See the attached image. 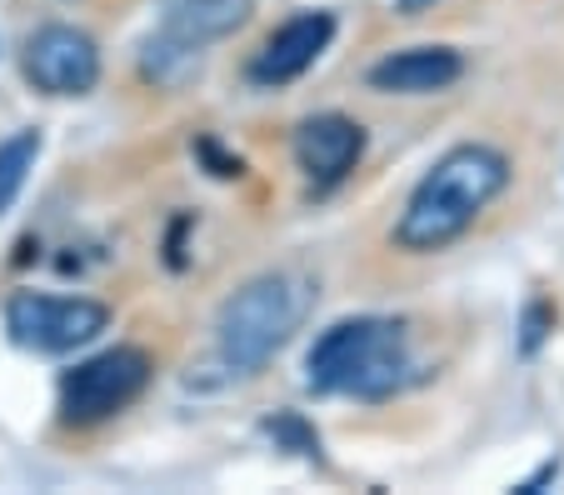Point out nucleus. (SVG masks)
<instances>
[{
  "mask_svg": "<svg viewBox=\"0 0 564 495\" xmlns=\"http://www.w3.org/2000/svg\"><path fill=\"white\" fill-rule=\"evenodd\" d=\"M505 185H510V155L505 151H495L485 140L449 146L410 191L405 211L394 220V246L415 250V256L455 246Z\"/></svg>",
  "mask_w": 564,
  "mask_h": 495,
  "instance_id": "f257e3e1",
  "label": "nucleus"
},
{
  "mask_svg": "<svg viewBox=\"0 0 564 495\" xmlns=\"http://www.w3.org/2000/svg\"><path fill=\"white\" fill-rule=\"evenodd\" d=\"M415 380L410 335L390 315H350L319 331L305 356V386L319 396L390 400Z\"/></svg>",
  "mask_w": 564,
  "mask_h": 495,
  "instance_id": "f03ea898",
  "label": "nucleus"
},
{
  "mask_svg": "<svg viewBox=\"0 0 564 495\" xmlns=\"http://www.w3.org/2000/svg\"><path fill=\"white\" fill-rule=\"evenodd\" d=\"M310 311H315V280H305L300 270H265L246 280L215 315L220 361L240 376H256L295 341Z\"/></svg>",
  "mask_w": 564,
  "mask_h": 495,
  "instance_id": "7ed1b4c3",
  "label": "nucleus"
},
{
  "mask_svg": "<svg viewBox=\"0 0 564 495\" xmlns=\"http://www.w3.org/2000/svg\"><path fill=\"white\" fill-rule=\"evenodd\" d=\"M150 376H155V361L140 345H110V351L75 361L61 376V420L65 426H100L126 406H135Z\"/></svg>",
  "mask_w": 564,
  "mask_h": 495,
  "instance_id": "20e7f679",
  "label": "nucleus"
},
{
  "mask_svg": "<svg viewBox=\"0 0 564 495\" xmlns=\"http://www.w3.org/2000/svg\"><path fill=\"white\" fill-rule=\"evenodd\" d=\"M110 325V311L90 295H41V291H15L6 301V331L15 345L41 351V356H65L90 345Z\"/></svg>",
  "mask_w": 564,
  "mask_h": 495,
  "instance_id": "39448f33",
  "label": "nucleus"
},
{
  "mask_svg": "<svg viewBox=\"0 0 564 495\" xmlns=\"http://www.w3.org/2000/svg\"><path fill=\"white\" fill-rule=\"evenodd\" d=\"M21 71L41 96H55V100L90 96V90L100 86V45H96V35L80 31V25L51 21L25 35Z\"/></svg>",
  "mask_w": 564,
  "mask_h": 495,
  "instance_id": "423d86ee",
  "label": "nucleus"
},
{
  "mask_svg": "<svg viewBox=\"0 0 564 495\" xmlns=\"http://www.w3.org/2000/svg\"><path fill=\"white\" fill-rule=\"evenodd\" d=\"M335 31H340V21H335L330 11H300V15H290V21L275 25V31L265 35V45L250 55V65H246L250 86L280 90V86H290V80H300L310 65H315L319 55L335 45Z\"/></svg>",
  "mask_w": 564,
  "mask_h": 495,
  "instance_id": "0eeeda50",
  "label": "nucleus"
},
{
  "mask_svg": "<svg viewBox=\"0 0 564 495\" xmlns=\"http://www.w3.org/2000/svg\"><path fill=\"white\" fill-rule=\"evenodd\" d=\"M365 155V126L340 110H319V116L295 126V165L315 191H335Z\"/></svg>",
  "mask_w": 564,
  "mask_h": 495,
  "instance_id": "6e6552de",
  "label": "nucleus"
},
{
  "mask_svg": "<svg viewBox=\"0 0 564 495\" xmlns=\"http://www.w3.org/2000/svg\"><path fill=\"white\" fill-rule=\"evenodd\" d=\"M465 76V55L455 45H405L370 65V90L384 96H435Z\"/></svg>",
  "mask_w": 564,
  "mask_h": 495,
  "instance_id": "1a4fd4ad",
  "label": "nucleus"
},
{
  "mask_svg": "<svg viewBox=\"0 0 564 495\" xmlns=\"http://www.w3.org/2000/svg\"><path fill=\"white\" fill-rule=\"evenodd\" d=\"M256 15V0H160V31L185 45H215Z\"/></svg>",
  "mask_w": 564,
  "mask_h": 495,
  "instance_id": "9d476101",
  "label": "nucleus"
},
{
  "mask_svg": "<svg viewBox=\"0 0 564 495\" xmlns=\"http://www.w3.org/2000/svg\"><path fill=\"white\" fill-rule=\"evenodd\" d=\"M135 65H140V80H145V86L185 90L195 76H200L205 51H200V45L175 41V35H165V31H155V35H145V41H140Z\"/></svg>",
  "mask_w": 564,
  "mask_h": 495,
  "instance_id": "9b49d317",
  "label": "nucleus"
},
{
  "mask_svg": "<svg viewBox=\"0 0 564 495\" xmlns=\"http://www.w3.org/2000/svg\"><path fill=\"white\" fill-rule=\"evenodd\" d=\"M41 146H45V136L35 126H25V130H15V136L0 140V216L15 211V201H21L35 161H41Z\"/></svg>",
  "mask_w": 564,
  "mask_h": 495,
  "instance_id": "f8f14e48",
  "label": "nucleus"
},
{
  "mask_svg": "<svg viewBox=\"0 0 564 495\" xmlns=\"http://www.w3.org/2000/svg\"><path fill=\"white\" fill-rule=\"evenodd\" d=\"M265 435L290 455H305V461H325V445H319V431L310 426L300 410H275L265 420Z\"/></svg>",
  "mask_w": 564,
  "mask_h": 495,
  "instance_id": "ddd939ff",
  "label": "nucleus"
},
{
  "mask_svg": "<svg viewBox=\"0 0 564 495\" xmlns=\"http://www.w3.org/2000/svg\"><path fill=\"white\" fill-rule=\"evenodd\" d=\"M191 151H195V161H200V171L215 175V181H240V175H246V161L235 151H225L215 136H195Z\"/></svg>",
  "mask_w": 564,
  "mask_h": 495,
  "instance_id": "4468645a",
  "label": "nucleus"
},
{
  "mask_svg": "<svg viewBox=\"0 0 564 495\" xmlns=\"http://www.w3.org/2000/svg\"><path fill=\"white\" fill-rule=\"evenodd\" d=\"M550 331H554V305L550 301H530L524 305V315H520V356L524 361L540 356V345L550 341Z\"/></svg>",
  "mask_w": 564,
  "mask_h": 495,
  "instance_id": "2eb2a0df",
  "label": "nucleus"
},
{
  "mask_svg": "<svg viewBox=\"0 0 564 495\" xmlns=\"http://www.w3.org/2000/svg\"><path fill=\"white\" fill-rule=\"evenodd\" d=\"M185 230H191V216H175L171 240H165V266L171 270H185Z\"/></svg>",
  "mask_w": 564,
  "mask_h": 495,
  "instance_id": "dca6fc26",
  "label": "nucleus"
},
{
  "mask_svg": "<svg viewBox=\"0 0 564 495\" xmlns=\"http://www.w3.org/2000/svg\"><path fill=\"white\" fill-rule=\"evenodd\" d=\"M554 475H560V461H544V465H540V471H534V475H530V481H524V485H520V491H524V495H534V491H540V485H544V481H554Z\"/></svg>",
  "mask_w": 564,
  "mask_h": 495,
  "instance_id": "f3484780",
  "label": "nucleus"
},
{
  "mask_svg": "<svg viewBox=\"0 0 564 495\" xmlns=\"http://www.w3.org/2000/svg\"><path fill=\"white\" fill-rule=\"evenodd\" d=\"M405 15H420V11H430V6H440V0H394Z\"/></svg>",
  "mask_w": 564,
  "mask_h": 495,
  "instance_id": "a211bd4d",
  "label": "nucleus"
}]
</instances>
